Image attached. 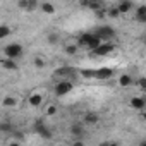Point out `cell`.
Segmentation results:
<instances>
[{
    "mask_svg": "<svg viewBox=\"0 0 146 146\" xmlns=\"http://www.w3.org/2000/svg\"><path fill=\"white\" fill-rule=\"evenodd\" d=\"M0 65H2L4 69H9V70H17V64H16V60L14 58H9V57H5V58H2L0 60Z\"/></svg>",
    "mask_w": 146,
    "mask_h": 146,
    "instance_id": "52a82bcc",
    "label": "cell"
},
{
    "mask_svg": "<svg viewBox=\"0 0 146 146\" xmlns=\"http://www.w3.org/2000/svg\"><path fill=\"white\" fill-rule=\"evenodd\" d=\"M113 50H115V46H113L112 43H108V41H105V43H103V41H102V43H100V45H98V46H96L93 52H95V55H98V57H103V55H108V53H112Z\"/></svg>",
    "mask_w": 146,
    "mask_h": 146,
    "instance_id": "277c9868",
    "label": "cell"
},
{
    "mask_svg": "<svg viewBox=\"0 0 146 146\" xmlns=\"http://www.w3.org/2000/svg\"><path fill=\"white\" fill-rule=\"evenodd\" d=\"M144 105H146V102H144L143 96H132V98H131V107H132V108H136V110H143Z\"/></svg>",
    "mask_w": 146,
    "mask_h": 146,
    "instance_id": "ba28073f",
    "label": "cell"
},
{
    "mask_svg": "<svg viewBox=\"0 0 146 146\" xmlns=\"http://www.w3.org/2000/svg\"><path fill=\"white\" fill-rule=\"evenodd\" d=\"M79 74L83 78H95V70L93 69H83V70H79Z\"/></svg>",
    "mask_w": 146,
    "mask_h": 146,
    "instance_id": "d4e9b609",
    "label": "cell"
},
{
    "mask_svg": "<svg viewBox=\"0 0 146 146\" xmlns=\"http://www.w3.org/2000/svg\"><path fill=\"white\" fill-rule=\"evenodd\" d=\"M72 74H76V70H74V69H70V67H62V69L55 70V76H57V78H60V76H62L64 79H65V78H69V76H72Z\"/></svg>",
    "mask_w": 146,
    "mask_h": 146,
    "instance_id": "30bf717a",
    "label": "cell"
},
{
    "mask_svg": "<svg viewBox=\"0 0 146 146\" xmlns=\"http://www.w3.org/2000/svg\"><path fill=\"white\" fill-rule=\"evenodd\" d=\"M40 9H41L45 14H53V12H55V5L50 4V2H43V4L40 5Z\"/></svg>",
    "mask_w": 146,
    "mask_h": 146,
    "instance_id": "9a60e30c",
    "label": "cell"
},
{
    "mask_svg": "<svg viewBox=\"0 0 146 146\" xmlns=\"http://www.w3.org/2000/svg\"><path fill=\"white\" fill-rule=\"evenodd\" d=\"M11 131H12V124L9 120L0 122V132H11Z\"/></svg>",
    "mask_w": 146,
    "mask_h": 146,
    "instance_id": "ffe728a7",
    "label": "cell"
},
{
    "mask_svg": "<svg viewBox=\"0 0 146 146\" xmlns=\"http://www.w3.org/2000/svg\"><path fill=\"white\" fill-rule=\"evenodd\" d=\"M117 9H119L120 14H127V12L132 9V2H131V0H122V2L117 5Z\"/></svg>",
    "mask_w": 146,
    "mask_h": 146,
    "instance_id": "8fae6325",
    "label": "cell"
},
{
    "mask_svg": "<svg viewBox=\"0 0 146 146\" xmlns=\"http://www.w3.org/2000/svg\"><path fill=\"white\" fill-rule=\"evenodd\" d=\"M46 40H48V43H52V45H55V43H58V36H57L55 33H52V35H48V36H46Z\"/></svg>",
    "mask_w": 146,
    "mask_h": 146,
    "instance_id": "484cf974",
    "label": "cell"
},
{
    "mask_svg": "<svg viewBox=\"0 0 146 146\" xmlns=\"http://www.w3.org/2000/svg\"><path fill=\"white\" fill-rule=\"evenodd\" d=\"M28 5H29V11H35L40 5V2H38V0H28Z\"/></svg>",
    "mask_w": 146,
    "mask_h": 146,
    "instance_id": "83f0119b",
    "label": "cell"
},
{
    "mask_svg": "<svg viewBox=\"0 0 146 146\" xmlns=\"http://www.w3.org/2000/svg\"><path fill=\"white\" fill-rule=\"evenodd\" d=\"M11 35H12V29H11L9 26L0 24V40H4V38H7V36H11Z\"/></svg>",
    "mask_w": 146,
    "mask_h": 146,
    "instance_id": "e0dca14e",
    "label": "cell"
},
{
    "mask_svg": "<svg viewBox=\"0 0 146 146\" xmlns=\"http://www.w3.org/2000/svg\"><path fill=\"white\" fill-rule=\"evenodd\" d=\"M45 64H46V60L41 57V55H36L35 57V65L38 67V69H41V67H45Z\"/></svg>",
    "mask_w": 146,
    "mask_h": 146,
    "instance_id": "cb8c5ba5",
    "label": "cell"
},
{
    "mask_svg": "<svg viewBox=\"0 0 146 146\" xmlns=\"http://www.w3.org/2000/svg\"><path fill=\"white\" fill-rule=\"evenodd\" d=\"M88 5H90V9H91V11H98V9H102V7H103L100 0H88Z\"/></svg>",
    "mask_w": 146,
    "mask_h": 146,
    "instance_id": "44dd1931",
    "label": "cell"
},
{
    "mask_svg": "<svg viewBox=\"0 0 146 146\" xmlns=\"http://www.w3.org/2000/svg\"><path fill=\"white\" fill-rule=\"evenodd\" d=\"M55 113H57V105H52V103H50V105L45 108V115H48V117H53Z\"/></svg>",
    "mask_w": 146,
    "mask_h": 146,
    "instance_id": "603a6c76",
    "label": "cell"
},
{
    "mask_svg": "<svg viewBox=\"0 0 146 146\" xmlns=\"http://www.w3.org/2000/svg\"><path fill=\"white\" fill-rule=\"evenodd\" d=\"M136 17H137L139 23H146V7L144 5H139L136 9Z\"/></svg>",
    "mask_w": 146,
    "mask_h": 146,
    "instance_id": "7c38bea8",
    "label": "cell"
},
{
    "mask_svg": "<svg viewBox=\"0 0 146 146\" xmlns=\"http://www.w3.org/2000/svg\"><path fill=\"white\" fill-rule=\"evenodd\" d=\"M113 76V70L108 69V67H102V69H96L95 70V78L96 79H108Z\"/></svg>",
    "mask_w": 146,
    "mask_h": 146,
    "instance_id": "8992f818",
    "label": "cell"
},
{
    "mask_svg": "<svg viewBox=\"0 0 146 146\" xmlns=\"http://www.w3.org/2000/svg\"><path fill=\"white\" fill-rule=\"evenodd\" d=\"M78 50H79V45H78V43H69V45H65V48H64V52H65L67 55H76Z\"/></svg>",
    "mask_w": 146,
    "mask_h": 146,
    "instance_id": "5bb4252c",
    "label": "cell"
},
{
    "mask_svg": "<svg viewBox=\"0 0 146 146\" xmlns=\"http://www.w3.org/2000/svg\"><path fill=\"white\" fill-rule=\"evenodd\" d=\"M139 88H141V90L146 88V79H144V78H139Z\"/></svg>",
    "mask_w": 146,
    "mask_h": 146,
    "instance_id": "f1b7e54d",
    "label": "cell"
},
{
    "mask_svg": "<svg viewBox=\"0 0 146 146\" xmlns=\"http://www.w3.org/2000/svg\"><path fill=\"white\" fill-rule=\"evenodd\" d=\"M95 35H96L102 41H108V40H112V38L115 36V29H113L112 26H100V28H96Z\"/></svg>",
    "mask_w": 146,
    "mask_h": 146,
    "instance_id": "6da1fadb",
    "label": "cell"
},
{
    "mask_svg": "<svg viewBox=\"0 0 146 146\" xmlns=\"http://www.w3.org/2000/svg\"><path fill=\"white\" fill-rule=\"evenodd\" d=\"M72 88H74V84H72L69 79H62V81L57 83V86H55V95H57V96H65L67 93L72 91Z\"/></svg>",
    "mask_w": 146,
    "mask_h": 146,
    "instance_id": "3957f363",
    "label": "cell"
},
{
    "mask_svg": "<svg viewBox=\"0 0 146 146\" xmlns=\"http://www.w3.org/2000/svg\"><path fill=\"white\" fill-rule=\"evenodd\" d=\"M17 7H19V9H23V11H29L28 0H19V2H17Z\"/></svg>",
    "mask_w": 146,
    "mask_h": 146,
    "instance_id": "4316f807",
    "label": "cell"
},
{
    "mask_svg": "<svg viewBox=\"0 0 146 146\" xmlns=\"http://www.w3.org/2000/svg\"><path fill=\"white\" fill-rule=\"evenodd\" d=\"M4 53L9 58H17V57L23 55V45H19V43H9L4 48Z\"/></svg>",
    "mask_w": 146,
    "mask_h": 146,
    "instance_id": "7a4b0ae2",
    "label": "cell"
},
{
    "mask_svg": "<svg viewBox=\"0 0 146 146\" xmlns=\"http://www.w3.org/2000/svg\"><path fill=\"white\" fill-rule=\"evenodd\" d=\"M35 131H36L41 137H45V139H50V137H52V132H50V129L45 125L43 120H36V122H35Z\"/></svg>",
    "mask_w": 146,
    "mask_h": 146,
    "instance_id": "5b68a950",
    "label": "cell"
},
{
    "mask_svg": "<svg viewBox=\"0 0 146 146\" xmlns=\"http://www.w3.org/2000/svg\"><path fill=\"white\" fill-rule=\"evenodd\" d=\"M70 132H72V136H81L84 131H83V125H81V124H72Z\"/></svg>",
    "mask_w": 146,
    "mask_h": 146,
    "instance_id": "ac0fdd59",
    "label": "cell"
},
{
    "mask_svg": "<svg viewBox=\"0 0 146 146\" xmlns=\"http://www.w3.org/2000/svg\"><path fill=\"white\" fill-rule=\"evenodd\" d=\"M28 103H29L31 107H40V105L43 103V95H40V93H33V95L28 98Z\"/></svg>",
    "mask_w": 146,
    "mask_h": 146,
    "instance_id": "9c48e42d",
    "label": "cell"
},
{
    "mask_svg": "<svg viewBox=\"0 0 146 146\" xmlns=\"http://www.w3.org/2000/svg\"><path fill=\"white\" fill-rule=\"evenodd\" d=\"M84 122H86V124H96V122H98V115L90 112V113L84 115Z\"/></svg>",
    "mask_w": 146,
    "mask_h": 146,
    "instance_id": "d6986e66",
    "label": "cell"
},
{
    "mask_svg": "<svg viewBox=\"0 0 146 146\" xmlns=\"http://www.w3.org/2000/svg\"><path fill=\"white\" fill-rule=\"evenodd\" d=\"M119 84H120L122 88H129V86L132 84V78H131L129 74H122V76L119 78Z\"/></svg>",
    "mask_w": 146,
    "mask_h": 146,
    "instance_id": "4fadbf2b",
    "label": "cell"
},
{
    "mask_svg": "<svg viewBox=\"0 0 146 146\" xmlns=\"http://www.w3.org/2000/svg\"><path fill=\"white\" fill-rule=\"evenodd\" d=\"M69 2H78V0H69Z\"/></svg>",
    "mask_w": 146,
    "mask_h": 146,
    "instance_id": "f546056e",
    "label": "cell"
},
{
    "mask_svg": "<svg viewBox=\"0 0 146 146\" xmlns=\"http://www.w3.org/2000/svg\"><path fill=\"white\" fill-rule=\"evenodd\" d=\"M2 105H4V107H7V108H12V107H16V105H17V100H16L14 96H5V98L2 100Z\"/></svg>",
    "mask_w": 146,
    "mask_h": 146,
    "instance_id": "2e32d148",
    "label": "cell"
},
{
    "mask_svg": "<svg viewBox=\"0 0 146 146\" xmlns=\"http://www.w3.org/2000/svg\"><path fill=\"white\" fill-rule=\"evenodd\" d=\"M107 16H108V17H112V19H115V17H119V16H120V12H119V9H117V7H110V9H107Z\"/></svg>",
    "mask_w": 146,
    "mask_h": 146,
    "instance_id": "7402d4cb",
    "label": "cell"
}]
</instances>
